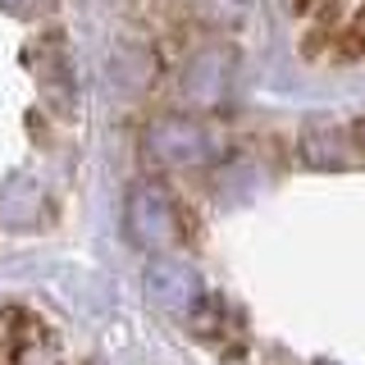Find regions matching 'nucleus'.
<instances>
[{"label":"nucleus","mask_w":365,"mask_h":365,"mask_svg":"<svg viewBox=\"0 0 365 365\" xmlns=\"http://www.w3.org/2000/svg\"><path fill=\"white\" fill-rule=\"evenodd\" d=\"M146 292H151L160 306H169V311H192V306L201 302V279L187 260H178L174 251H165V256H155L151 265H146Z\"/></svg>","instance_id":"7ed1b4c3"},{"label":"nucleus","mask_w":365,"mask_h":365,"mask_svg":"<svg viewBox=\"0 0 365 365\" xmlns=\"http://www.w3.org/2000/svg\"><path fill=\"white\" fill-rule=\"evenodd\" d=\"M182 91H187L192 106H215V101L228 91V55L224 51H201L197 60L187 64V73H182Z\"/></svg>","instance_id":"20e7f679"},{"label":"nucleus","mask_w":365,"mask_h":365,"mask_svg":"<svg viewBox=\"0 0 365 365\" xmlns=\"http://www.w3.org/2000/svg\"><path fill=\"white\" fill-rule=\"evenodd\" d=\"M123 233L137 251L165 256L182 247V210L160 182H137L123 201Z\"/></svg>","instance_id":"f257e3e1"},{"label":"nucleus","mask_w":365,"mask_h":365,"mask_svg":"<svg viewBox=\"0 0 365 365\" xmlns=\"http://www.w3.org/2000/svg\"><path fill=\"white\" fill-rule=\"evenodd\" d=\"M0 9H9V14H23V19H32V14H46V9H51V0H0Z\"/></svg>","instance_id":"39448f33"},{"label":"nucleus","mask_w":365,"mask_h":365,"mask_svg":"<svg viewBox=\"0 0 365 365\" xmlns=\"http://www.w3.org/2000/svg\"><path fill=\"white\" fill-rule=\"evenodd\" d=\"M146 155L169 169H201L220 155V137L192 114H165L146 128Z\"/></svg>","instance_id":"f03ea898"},{"label":"nucleus","mask_w":365,"mask_h":365,"mask_svg":"<svg viewBox=\"0 0 365 365\" xmlns=\"http://www.w3.org/2000/svg\"><path fill=\"white\" fill-rule=\"evenodd\" d=\"M342 137L351 142V155H356V160H365V119H361V123H351V128L342 133Z\"/></svg>","instance_id":"423d86ee"},{"label":"nucleus","mask_w":365,"mask_h":365,"mask_svg":"<svg viewBox=\"0 0 365 365\" xmlns=\"http://www.w3.org/2000/svg\"><path fill=\"white\" fill-rule=\"evenodd\" d=\"M324 365H329V361H324Z\"/></svg>","instance_id":"0eeeda50"}]
</instances>
